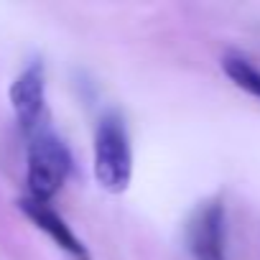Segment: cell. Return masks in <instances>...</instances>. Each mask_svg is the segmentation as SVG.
<instances>
[{"instance_id":"1","label":"cell","mask_w":260,"mask_h":260,"mask_svg":"<svg viewBox=\"0 0 260 260\" xmlns=\"http://www.w3.org/2000/svg\"><path fill=\"white\" fill-rule=\"evenodd\" d=\"M133 176V153H130V138L120 115L107 112L94 136V179L102 189L120 194L127 189Z\"/></svg>"},{"instance_id":"2","label":"cell","mask_w":260,"mask_h":260,"mask_svg":"<svg viewBox=\"0 0 260 260\" xmlns=\"http://www.w3.org/2000/svg\"><path fill=\"white\" fill-rule=\"evenodd\" d=\"M72 169V156L67 146L51 133L41 130L34 136L28 148V191L36 202H49L64 184Z\"/></svg>"},{"instance_id":"3","label":"cell","mask_w":260,"mask_h":260,"mask_svg":"<svg viewBox=\"0 0 260 260\" xmlns=\"http://www.w3.org/2000/svg\"><path fill=\"white\" fill-rule=\"evenodd\" d=\"M189 250L194 260H227L224 255V207L219 202L204 204L189 222Z\"/></svg>"},{"instance_id":"4","label":"cell","mask_w":260,"mask_h":260,"mask_svg":"<svg viewBox=\"0 0 260 260\" xmlns=\"http://www.w3.org/2000/svg\"><path fill=\"white\" fill-rule=\"evenodd\" d=\"M44 94H46V77H44L41 61L23 69L16 77V82L11 84V105H13L18 122L26 130L36 125V120L44 110Z\"/></svg>"},{"instance_id":"5","label":"cell","mask_w":260,"mask_h":260,"mask_svg":"<svg viewBox=\"0 0 260 260\" xmlns=\"http://www.w3.org/2000/svg\"><path fill=\"white\" fill-rule=\"evenodd\" d=\"M21 212L39 227V230H44L61 250H67L69 255H74L77 260H89V255H87V250H84V245L74 237V232L69 230V224L46 204V202H36V199H21Z\"/></svg>"},{"instance_id":"6","label":"cell","mask_w":260,"mask_h":260,"mask_svg":"<svg viewBox=\"0 0 260 260\" xmlns=\"http://www.w3.org/2000/svg\"><path fill=\"white\" fill-rule=\"evenodd\" d=\"M222 69H224V74H227L240 89H245L247 94H252V97L260 100V72H257L245 56H224Z\"/></svg>"}]
</instances>
